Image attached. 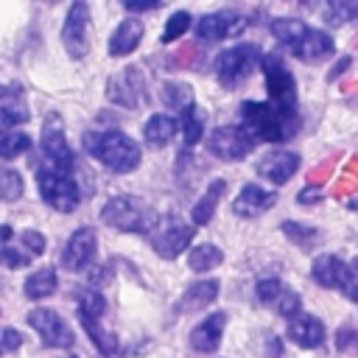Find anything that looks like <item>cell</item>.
<instances>
[{
    "label": "cell",
    "instance_id": "obj_1",
    "mask_svg": "<svg viewBox=\"0 0 358 358\" xmlns=\"http://www.w3.org/2000/svg\"><path fill=\"white\" fill-rule=\"evenodd\" d=\"M84 151L95 162H101L103 168H109L115 173H131L143 159L140 145L129 134H123L120 129L87 131L84 134Z\"/></svg>",
    "mask_w": 358,
    "mask_h": 358
},
{
    "label": "cell",
    "instance_id": "obj_2",
    "mask_svg": "<svg viewBox=\"0 0 358 358\" xmlns=\"http://www.w3.org/2000/svg\"><path fill=\"white\" fill-rule=\"evenodd\" d=\"M241 129H246L255 140L266 143H282L296 134L299 120L277 112L271 103L263 101H243L241 103Z\"/></svg>",
    "mask_w": 358,
    "mask_h": 358
},
{
    "label": "cell",
    "instance_id": "obj_3",
    "mask_svg": "<svg viewBox=\"0 0 358 358\" xmlns=\"http://www.w3.org/2000/svg\"><path fill=\"white\" fill-rule=\"evenodd\" d=\"M101 221L112 229H120V232L148 235L154 229V224L159 221V215L143 199H137L131 193H117V196L106 199V204L101 207Z\"/></svg>",
    "mask_w": 358,
    "mask_h": 358
},
{
    "label": "cell",
    "instance_id": "obj_4",
    "mask_svg": "<svg viewBox=\"0 0 358 358\" xmlns=\"http://www.w3.org/2000/svg\"><path fill=\"white\" fill-rule=\"evenodd\" d=\"M39 151L42 157L36 162L59 171V173H67L73 176L76 168H78V159H76V151L70 148L67 143V134H64V120L56 115V112H48L45 120H42V131H39Z\"/></svg>",
    "mask_w": 358,
    "mask_h": 358
},
{
    "label": "cell",
    "instance_id": "obj_5",
    "mask_svg": "<svg viewBox=\"0 0 358 358\" xmlns=\"http://www.w3.org/2000/svg\"><path fill=\"white\" fill-rule=\"evenodd\" d=\"M263 62V53L257 45H249V42H241V45H232V48H224L218 56H215V78L221 87L227 90H235L238 84H243Z\"/></svg>",
    "mask_w": 358,
    "mask_h": 358
},
{
    "label": "cell",
    "instance_id": "obj_6",
    "mask_svg": "<svg viewBox=\"0 0 358 358\" xmlns=\"http://www.w3.org/2000/svg\"><path fill=\"white\" fill-rule=\"evenodd\" d=\"M260 70H263L266 90H268V103L277 112H282L288 117H296V106H299L296 81H294V73L285 67V62L277 53H266L263 62H260Z\"/></svg>",
    "mask_w": 358,
    "mask_h": 358
},
{
    "label": "cell",
    "instance_id": "obj_7",
    "mask_svg": "<svg viewBox=\"0 0 358 358\" xmlns=\"http://www.w3.org/2000/svg\"><path fill=\"white\" fill-rule=\"evenodd\" d=\"M36 187H39L42 201L48 207H53L56 213H73L81 204V190H78L76 179L42 165V162H36Z\"/></svg>",
    "mask_w": 358,
    "mask_h": 358
},
{
    "label": "cell",
    "instance_id": "obj_8",
    "mask_svg": "<svg viewBox=\"0 0 358 358\" xmlns=\"http://www.w3.org/2000/svg\"><path fill=\"white\" fill-rule=\"evenodd\" d=\"M193 235H196V229L190 224H185L179 218H159L154 224V229L148 232V241L159 257L173 260L193 243Z\"/></svg>",
    "mask_w": 358,
    "mask_h": 358
},
{
    "label": "cell",
    "instance_id": "obj_9",
    "mask_svg": "<svg viewBox=\"0 0 358 358\" xmlns=\"http://www.w3.org/2000/svg\"><path fill=\"white\" fill-rule=\"evenodd\" d=\"M257 140L241 126H218L207 137V151L224 162H241L255 151Z\"/></svg>",
    "mask_w": 358,
    "mask_h": 358
},
{
    "label": "cell",
    "instance_id": "obj_10",
    "mask_svg": "<svg viewBox=\"0 0 358 358\" xmlns=\"http://www.w3.org/2000/svg\"><path fill=\"white\" fill-rule=\"evenodd\" d=\"M106 98L115 103V106H123V109H137L148 92H145V76L137 64H129L123 67L120 73L109 76L106 81Z\"/></svg>",
    "mask_w": 358,
    "mask_h": 358
},
{
    "label": "cell",
    "instance_id": "obj_11",
    "mask_svg": "<svg viewBox=\"0 0 358 358\" xmlns=\"http://www.w3.org/2000/svg\"><path fill=\"white\" fill-rule=\"evenodd\" d=\"M62 45L70 59H84L90 50V6L84 0L70 3L62 25Z\"/></svg>",
    "mask_w": 358,
    "mask_h": 358
},
{
    "label": "cell",
    "instance_id": "obj_12",
    "mask_svg": "<svg viewBox=\"0 0 358 358\" xmlns=\"http://www.w3.org/2000/svg\"><path fill=\"white\" fill-rule=\"evenodd\" d=\"M28 324L36 330L39 341L50 350H70L76 336H73V327L50 308H34L28 313Z\"/></svg>",
    "mask_w": 358,
    "mask_h": 358
},
{
    "label": "cell",
    "instance_id": "obj_13",
    "mask_svg": "<svg viewBox=\"0 0 358 358\" xmlns=\"http://www.w3.org/2000/svg\"><path fill=\"white\" fill-rule=\"evenodd\" d=\"M255 296H257L260 305L271 308L274 313H280V316H285V319H294L296 313H302V299H299V294H296L288 282H282V280H277V277L260 280V282L255 285Z\"/></svg>",
    "mask_w": 358,
    "mask_h": 358
},
{
    "label": "cell",
    "instance_id": "obj_14",
    "mask_svg": "<svg viewBox=\"0 0 358 358\" xmlns=\"http://www.w3.org/2000/svg\"><path fill=\"white\" fill-rule=\"evenodd\" d=\"M246 28V20L235 11H215V14H204L193 22V31L199 36V42L215 45L221 39H232L235 34H241Z\"/></svg>",
    "mask_w": 358,
    "mask_h": 358
},
{
    "label": "cell",
    "instance_id": "obj_15",
    "mask_svg": "<svg viewBox=\"0 0 358 358\" xmlns=\"http://www.w3.org/2000/svg\"><path fill=\"white\" fill-rule=\"evenodd\" d=\"M95 252H98V235L92 227H81L76 229L67 243H64V252H62V266L67 271H84L92 266L95 260Z\"/></svg>",
    "mask_w": 358,
    "mask_h": 358
},
{
    "label": "cell",
    "instance_id": "obj_16",
    "mask_svg": "<svg viewBox=\"0 0 358 358\" xmlns=\"http://www.w3.org/2000/svg\"><path fill=\"white\" fill-rule=\"evenodd\" d=\"M299 165H302V159L294 151H268L257 159L255 171H257V176L268 179L271 185H285L299 171Z\"/></svg>",
    "mask_w": 358,
    "mask_h": 358
},
{
    "label": "cell",
    "instance_id": "obj_17",
    "mask_svg": "<svg viewBox=\"0 0 358 358\" xmlns=\"http://www.w3.org/2000/svg\"><path fill=\"white\" fill-rule=\"evenodd\" d=\"M274 201H277V193L274 190H266L260 185H243L241 193L232 201V213L238 218H257L266 210H271Z\"/></svg>",
    "mask_w": 358,
    "mask_h": 358
},
{
    "label": "cell",
    "instance_id": "obj_18",
    "mask_svg": "<svg viewBox=\"0 0 358 358\" xmlns=\"http://www.w3.org/2000/svg\"><path fill=\"white\" fill-rule=\"evenodd\" d=\"M324 322L313 313H296L294 319H288V338L302 347V350H316L324 344Z\"/></svg>",
    "mask_w": 358,
    "mask_h": 358
},
{
    "label": "cell",
    "instance_id": "obj_19",
    "mask_svg": "<svg viewBox=\"0 0 358 358\" xmlns=\"http://www.w3.org/2000/svg\"><path fill=\"white\" fill-rule=\"evenodd\" d=\"M224 327H227V313L224 310H215L210 316H204L187 336L190 347L196 352H215L218 344H221V336H224Z\"/></svg>",
    "mask_w": 358,
    "mask_h": 358
},
{
    "label": "cell",
    "instance_id": "obj_20",
    "mask_svg": "<svg viewBox=\"0 0 358 358\" xmlns=\"http://www.w3.org/2000/svg\"><path fill=\"white\" fill-rule=\"evenodd\" d=\"M143 36H145V25L137 20V17H126V20H120V25L109 34V56H115V59H120V56H129V53H134L137 50V45L143 42Z\"/></svg>",
    "mask_w": 358,
    "mask_h": 358
},
{
    "label": "cell",
    "instance_id": "obj_21",
    "mask_svg": "<svg viewBox=\"0 0 358 358\" xmlns=\"http://www.w3.org/2000/svg\"><path fill=\"white\" fill-rule=\"evenodd\" d=\"M218 288H221V282H218L215 277H210V280H199V282L187 285L185 294L179 296V302L173 305V313L182 316V313H193V310H204V308H210V305L215 302V296H218Z\"/></svg>",
    "mask_w": 358,
    "mask_h": 358
},
{
    "label": "cell",
    "instance_id": "obj_22",
    "mask_svg": "<svg viewBox=\"0 0 358 358\" xmlns=\"http://www.w3.org/2000/svg\"><path fill=\"white\" fill-rule=\"evenodd\" d=\"M31 115H28V106L22 101V95L6 84H0V137L14 131V126L25 123Z\"/></svg>",
    "mask_w": 358,
    "mask_h": 358
},
{
    "label": "cell",
    "instance_id": "obj_23",
    "mask_svg": "<svg viewBox=\"0 0 358 358\" xmlns=\"http://www.w3.org/2000/svg\"><path fill=\"white\" fill-rule=\"evenodd\" d=\"M330 53H333V36L324 34L322 28H308L305 36L296 42V48H291V56H296L299 62H322Z\"/></svg>",
    "mask_w": 358,
    "mask_h": 358
},
{
    "label": "cell",
    "instance_id": "obj_24",
    "mask_svg": "<svg viewBox=\"0 0 358 358\" xmlns=\"http://www.w3.org/2000/svg\"><path fill=\"white\" fill-rule=\"evenodd\" d=\"M310 277L322 288H341L347 280V263L336 255H319L310 263Z\"/></svg>",
    "mask_w": 358,
    "mask_h": 358
},
{
    "label": "cell",
    "instance_id": "obj_25",
    "mask_svg": "<svg viewBox=\"0 0 358 358\" xmlns=\"http://www.w3.org/2000/svg\"><path fill=\"white\" fill-rule=\"evenodd\" d=\"M224 193H227V182H224V179H213V182L207 185V190L199 196V201L193 204V210H190V221L199 224V227L210 224L213 215H215V210H218V201L224 199Z\"/></svg>",
    "mask_w": 358,
    "mask_h": 358
},
{
    "label": "cell",
    "instance_id": "obj_26",
    "mask_svg": "<svg viewBox=\"0 0 358 358\" xmlns=\"http://www.w3.org/2000/svg\"><path fill=\"white\" fill-rule=\"evenodd\" d=\"M159 98L168 109L179 112V115H187L196 109V95H193V87L185 84V81H165L159 87Z\"/></svg>",
    "mask_w": 358,
    "mask_h": 358
},
{
    "label": "cell",
    "instance_id": "obj_27",
    "mask_svg": "<svg viewBox=\"0 0 358 358\" xmlns=\"http://www.w3.org/2000/svg\"><path fill=\"white\" fill-rule=\"evenodd\" d=\"M176 131H179V120L171 117V115H162V112L151 115V117L145 120V126H143V137H145V143L154 145V148L168 145Z\"/></svg>",
    "mask_w": 358,
    "mask_h": 358
},
{
    "label": "cell",
    "instance_id": "obj_28",
    "mask_svg": "<svg viewBox=\"0 0 358 358\" xmlns=\"http://www.w3.org/2000/svg\"><path fill=\"white\" fill-rule=\"evenodd\" d=\"M56 288H59V277H56V268H50V266L36 268V271L28 274L25 282H22V294H25L28 299H34V302L53 296Z\"/></svg>",
    "mask_w": 358,
    "mask_h": 358
},
{
    "label": "cell",
    "instance_id": "obj_29",
    "mask_svg": "<svg viewBox=\"0 0 358 358\" xmlns=\"http://www.w3.org/2000/svg\"><path fill=\"white\" fill-rule=\"evenodd\" d=\"M78 322H81L84 333L90 336V341L95 344V350H98L101 355L112 358V355H117V352H120L117 336H115V333H109V330L101 324V319H92V316H78Z\"/></svg>",
    "mask_w": 358,
    "mask_h": 358
},
{
    "label": "cell",
    "instance_id": "obj_30",
    "mask_svg": "<svg viewBox=\"0 0 358 358\" xmlns=\"http://www.w3.org/2000/svg\"><path fill=\"white\" fill-rule=\"evenodd\" d=\"M221 263H224V252L215 243H199L187 255V268L190 271H199V274H204V271H210V268H215Z\"/></svg>",
    "mask_w": 358,
    "mask_h": 358
},
{
    "label": "cell",
    "instance_id": "obj_31",
    "mask_svg": "<svg viewBox=\"0 0 358 358\" xmlns=\"http://www.w3.org/2000/svg\"><path fill=\"white\" fill-rule=\"evenodd\" d=\"M308 28H310V25H305L302 20H294V17H277V20L271 22V34H274L277 42L285 45L288 50L296 48V42L305 36Z\"/></svg>",
    "mask_w": 358,
    "mask_h": 358
},
{
    "label": "cell",
    "instance_id": "obj_32",
    "mask_svg": "<svg viewBox=\"0 0 358 358\" xmlns=\"http://www.w3.org/2000/svg\"><path fill=\"white\" fill-rule=\"evenodd\" d=\"M282 227V232H285V238L291 241V243H296L302 252H310L316 243H319V238H322V232L316 229V227H310V224H299V221H282L280 224Z\"/></svg>",
    "mask_w": 358,
    "mask_h": 358
},
{
    "label": "cell",
    "instance_id": "obj_33",
    "mask_svg": "<svg viewBox=\"0 0 358 358\" xmlns=\"http://www.w3.org/2000/svg\"><path fill=\"white\" fill-rule=\"evenodd\" d=\"M76 302H78V316H92V319H103L106 313V299L101 291L84 285L76 291Z\"/></svg>",
    "mask_w": 358,
    "mask_h": 358
},
{
    "label": "cell",
    "instance_id": "obj_34",
    "mask_svg": "<svg viewBox=\"0 0 358 358\" xmlns=\"http://www.w3.org/2000/svg\"><path fill=\"white\" fill-rule=\"evenodd\" d=\"M25 193V182L14 168H0V201L11 204L17 199H22Z\"/></svg>",
    "mask_w": 358,
    "mask_h": 358
},
{
    "label": "cell",
    "instance_id": "obj_35",
    "mask_svg": "<svg viewBox=\"0 0 358 358\" xmlns=\"http://www.w3.org/2000/svg\"><path fill=\"white\" fill-rule=\"evenodd\" d=\"M34 140L25 134V131H8L0 137V159H14L25 151H31Z\"/></svg>",
    "mask_w": 358,
    "mask_h": 358
},
{
    "label": "cell",
    "instance_id": "obj_36",
    "mask_svg": "<svg viewBox=\"0 0 358 358\" xmlns=\"http://www.w3.org/2000/svg\"><path fill=\"white\" fill-rule=\"evenodd\" d=\"M324 17L330 20V25H344V22H358V3H327L324 6Z\"/></svg>",
    "mask_w": 358,
    "mask_h": 358
},
{
    "label": "cell",
    "instance_id": "obj_37",
    "mask_svg": "<svg viewBox=\"0 0 358 358\" xmlns=\"http://www.w3.org/2000/svg\"><path fill=\"white\" fill-rule=\"evenodd\" d=\"M190 14L187 11H176V14H171L168 17V22H165V31H162V45H168V42H176L182 34H187L190 31Z\"/></svg>",
    "mask_w": 358,
    "mask_h": 358
},
{
    "label": "cell",
    "instance_id": "obj_38",
    "mask_svg": "<svg viewBox=\"0 0 358 358\" xmlns=\"http://www.w3.org/2000/svg\"><path fill=\"white\" fill-rule=\"evenodd\" d=\"M45 246H48V241H45V235L39 229H22L20 232V249L28 257H39L45 252Z\"/></svg>",
    "mask_w": 358,
    "mask_h": 358
},
{
    "label": "cell",
    "instance_id": "obj_39",
    "mask_svg": "<svg viewBox=\"0 0 358 358\" xmlns=\"http://www.w3.org/2000/svg\"><path fill=\"white\" fill-rule=\"evenodd\" d=\"M182 134H185V145H196V143L201 140L204 123H201V117H199L196 109L187 112V115H182Z\"/></svg>",
    "mask_w": 358,
    "mask_h": 358
},
{
    "label": "cell",
    "instance_id": "obj_40",
    "mask_svg": "<svg viewBox=\"0 0 358 358\" xmlns=\"http://www.w3.org/2000/svg\"><path fill=\"white\" fill-rule=\"evenodd\" d=\"M0 263H3L6 268H22V266L31 263V257H28L20 246H11V243L6 241V243H0Z\"/></svg>",
    "mask_w": 358,
    "mask_h": 358
},
{
    "label": "cell",
    "instance_id": "obj_41",
    "mask_svg": "<svg viewBox=\"0 0 358 358\" xmlns=\"http://www.w3.org/2000/svg\"><path fill=\"white\" fill-rule=\"evenodd\" d=\"M341 294H344L347 299L358 302V257L350 260V266H347V280H344V285H341Z\"/></svg>",
    "mask_w": 358,
    "mask_h": 358
},
{
    "label": "cell",
    "instance_id": "obj_42",
    "mask_svg": "<svg viewBox=\"0 0 358 358\" xmlns=\"http://www.w3.org/2000/svg\"><path fill=\"white\" fill-rule=\"evenodd\" d=\"M20 347H22L20 330H14V327H0V355L14 352V350H20Z\"/></svg>",
    "mask_w": 358,
    "mask_h": 358
},
{
    "label": "cell",
    "instance_id": "obj_43",
    "mask_svg": "<svg viewBox=\"0 0 358 358\" xmlns=\"http://www.w3.org/2000/svg\"><path fill=\"white\" fill-rule=\"evenodd\" d=\"M336 347H338V352L355 350V347H358V330H352V327H338V333H336Z\"/></svg>",
    "mask_w": 358,
    "mask_h": 358
},
{
    "label": "cell",
    "instance_id": "obj_44",
    "mask_svg": "<svg viewBox=\"0 0 358 358\" xmlns=\"http://www.w3.org/2000/svg\"><path fill=\"white\" fill-rule=\"evenodd\" d=\"M123 6L126 11H151V8H159L162 3L159 0H126Z\"/></svg>",
    "mask_w": 358,
    "mask_h": 358
},
{
    "label": "cell",
    "instance_id": "obj_45",
    "mask_svg": "<svg viewBox=\"0 0 358 358\" xmlns=\"http://www.w3.org/2000/svg\"><path fill=\"white\" fill-rule=\"evenodd\" d=\"M101 271H90V282L92 285H103V282H109L112 280V271H109V266H98Z\"/></svg>",
    "mask_w": 358,
    "mask_h": 358
},
{
    "label": "cell",
    "instance_id": "obj_46",
    "mask_svg": "<svg viewBox=\"0 0 358 358\" xmlns=\"http://www.w3.org/2000/svg\"><path fill=\"white\" fill-rule=\"evenodd\" d=\"M319 196H322V193H319L316 187H305V190H299V196H296V199H299V204H313Z\"/></svg>",
    "mask_w": 358,
    "mask_h": 358
},
{
    "label": "cell",
    "instance_id": "obj_47",
    "mask_svg": "<svg viewBox=\"0 0 358 358\" xmlns=\"http://www.w3.org/2000/svg\"><path fill=\"white\" fill-rule=\"evenodd\" d=\"M350 64H352V59H350V56H344V59H338V64L333 67V73H330V78H336V76H341V73H344V70H347Z\"/></svg>",
    "mask_w": 358,
    "mask_h": 358
}]
</instances>
